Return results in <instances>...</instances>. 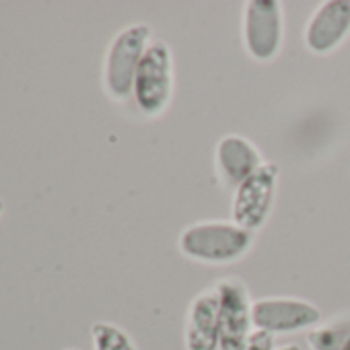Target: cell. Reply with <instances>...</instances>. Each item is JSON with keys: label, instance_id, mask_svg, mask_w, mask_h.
<instances>
[{"label": "cell", "instance_id": "obj_6", "mask_svg": "<svg viewBox=\"0 0 350 350\" xmlns=\"http://www.w3.org/2000/svg\"><path fill=\"white\" fill-rule=\"evenodd\" d=\"M219 303L221 350H243L254 334L252 305L247 286L237 278H223L215 286Z\"/></svg>", "mask_w": 350, "mask_h": 350}, {"label": "cell", "instance_id": "obj_3", "mask_svg": "<svg viewBox=\"0 0 350 350\" xmlns=\"http://www.w3.org/2000/svg\"><path fill=\"white\" fill-rule=\"evenodd\" d=\"M134 101L144 116H159L173 95V56L165 42H150L134 77Z\"/></svg>", "mask_w": 350, "mask_h": 350}, {"label": "cell", "instance_id": "obj_14", "mask_svg": "<svg viewBox=\"0 0 350 350\" xmlns=\"http://www.w3.org/2000/svg\"><path fill=\"white\" fill-rule=\"evenodd\" d=\"M274 350H301L297 344H282V346H276Z\"/></svg>", "mask_w": 350, "mask_h": 350}, {"label": "cell", "instance_id": "obj_4", "mask_svg": "<svg viewBox=\"0 0 350 350\" xmlns=\"http://www.w3.org/2000/svg\"><path fill=\"white\" fill-rule=\"evenodd\" d=\"M276 184H278V165L266 161L233 192V204H231L233 223L252 233L262 229L268 223L274 208Z\"/></svg>", "mask_w": 350, "mask_h": 350}, {"label": "cell", "instance_id": "obj_11", "mask_svg": "<svg viewBox=\"0 0 350 350\" xmlns=\"http://www.w3.org/2000/svg\"><path fill=\"white\" fill-rule=\"evenodd\" d=\"M91 342L93 350H138L132 336L111 321H95L91 325Z\"/></svg>", "mask_w": 350, "mask_h": 350}, {"label": "cell", "instance_id": "obj_12", "mask_svg": "<svg viewBox=\"0 0 350 350\" xmlns=\"http://www.w3.org/2000/svg\"><path fill=\"white\" fill-rule=\"evenodd\" d=\"M350 336V321H334L317 325L307 332V344L311 350H342Z\"/></svg>", "mask_w": 350, "mask_h": 350}, {"label": "cell", "instance_id": "obj_17", "mask_svg": "<svg viewBox=\"0 0 350 350\" xmlns=\"http://www.w3.org/2000/svg\"><path fill=\"white\" fill-rule=\"evenodd\" d=\"M64 350H79V348H64Z\"/></svg>", "mask_w": 350, "mask_h": 350}, {"label": "cell", "instance_id": "obj_15", "mask_svg": "<svg viewBox=\"0 0 350 350\" xmlns=\"http://www.w3.org/2000/svg\"><path fill=\"white\" fill-rule=\"evenodd\" d=\"M342 350H350V336H348V340H346V344H344V348Z\"/></svg>", "mask_w": 350, "mask_h": 350}, {"label": "cell", "instance_id": "obj_8", "mask_svg": "<svg viewBox=\"0 0 350 350\" xmlns=\"http://www.w3.org/2000/svg\"><path fill=\"white\" fill-rule=\"evenodd\" d=\"M350 36V0H325L305 27V46L313 54H329Z\"/></svg>", "mask_w": 350, "mask_h": 350}, {"label": "cell", "instance_id": "obj_10", "mask_svg": "<svg viewBox=\"0 0 350 350\" xmlns=\"http://www.w3.org/2000/svg\"><path fill=\"white\" fill-rule=\"evenodd\" d=\"M184 346L186 350H221L219 303L215 288L192 299L186 315Z\"/></svg>", "mask_w": 350, "mask_h": 350}, {"label": "cell", "instance_id": "obj_16", "mask_svg": "<svg viewBox=\"0 0 350 350\" xmlns=\"http://www.w3.org/2000/svg\"><path fill=\"white\" fill-rule=\"evenodd\" d=\"M3 213H5V202L0 200V217H3Z\"/></svg>", "mask_w": 350, "mask_h": 350}, {"label": "cell", "instance_id": "obj_2", "mask_svg": "<svg viewBox=\"0 0 350 350\" xmlns=\"http://www.w3.org/2000/svg\"><path fill=\"white\" fill-rule=\"evenodd\" d=\"M150 27L134 23L124 27L109 44L103 64V83L109 97L124 101L132 95L136 68L150 46Z\"/></svg>", "mask_w": 350, "mask_h": 350}, {"label": "cell", "instance_id": "obj_5", "mask_svg": "<svg viewBox=\"0 0 350 350\" xmlns=\"http://www.w3.org/2000/svg\"><path fill=\"white\" fill-rule=\"evenodd\" d=\"M284 40L282 7L276 0H250L243 7V44L256 62H272Z\"/></svg>", "mask_w": 350, "mask_h": 350}, {"label": "cell", "instance_id": "obj_13", "mask_svg": "<svg viewBox=\"0 0 350 350\" xmlns=\"http://www.w3.org/2000/svg\"><path fill=\"white\" fill-rule=\"evenodd\" d=\"M274 334H268V332H262V329H254V334L250 336L247 344L243 350H274L276 344H274Z\"/></svg>", "mask_w": 350, "mask_h": 350}, {"label": "cell", "instance_id": "obj_7", "mask_svg": "<svg viewBox=\"0 0 350 350\" xmlns=\"http://www.w3.org/2000/svg\"><path fill=\"white\" fill-rule=\"evenodd\" d=\"M254 329L268 334H295L321 323V311L309 301L295 297H262L252 305Z\"/></svg>", "mask_w": 350, "mask_h": 350}, {"label": "cell", "instance_id": "obj_9", "mask_svg": "<svg viewBox=\"0 0 350 350\" xmlns=\"http://www.w3.org/2000/svg\"><path fill=\"white\" fill-rule=\"evenodd\" d=\"M215 163L221 182L233 192L264 165L256 144L239 134H227L221 138L217 144Z\"/></svg>", "mask_w": 350, "mask_h": 350}, {"label": "cell", "instance_id": "obj_1", "mask_svg": "<svg viewBox=\"0 0 350 350\" xmlns=\"http://www.w3.org/2000/svg\"><path fill=\"white\" fill-rule=\"evenodd\" d=\"M178 245L188 260L202 264H231L252 250L254 233L233 221H204L184 229Z\"/></svg>", "mask_w": 350, "mask_h": 350}]
</instances>
